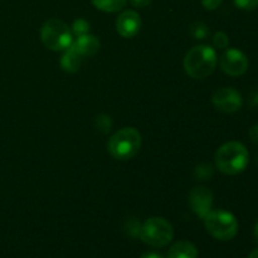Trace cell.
Instances as JSON below:
<instances>
[{
  "instance_id": "obj_9",
  "label": "cell",
  "mask_w": 258,
  "mask_h": 258,
  "mask_svg": "<svg viewBox=\"0 0 258 258\" xmlns=\"http://www.w3.org/2000/svg\"><path fill=\"white\" fill-rule=\"evenodd\" d=\"M189 204H190L194 213L199 218L204 219L207 214L212 211L213 194L206 186H196L189 193Z\"/></svg>"
},
{
  "instance_id": "obj_20",
  "label": "cell",
  "mask_w": 258,
  "mask_h": 258,
  "mask_svg": "<svg viewBox=\"0 0 258 258\" xmlns=\"http://www.w3.org/2000/svg\"><path fill=\"white\" fill-rule=\"evenodd\" d=\"M97 122H98V128H105V131L110 130L111 127V118L107 117V116H100V117H97Z\"/></svg>"
},
{
  "instance_id": "obj_26",
  "label": "cell",
  "mask_w": 258,
  "mask_h": 258,
  "mask_svg": "<svg viewBox=\"0 0 258 258\" xmlns=\"http://www.w3.org/2000/svg\"><path fill=\"white\" fill-rule=\"evenodd\" d=\"M247 258H258V248L253 249V251H252L251 253H249V256L247 257Z\"/></svg>"
},
{
  "instance_id": "obj_3",
  "label": "cell",
  "mask_w": 258,
  "mask_h": 258,
  "mask_svg": "<svg viewBox=\"0 0 258 258\" xmlns=\"http://www.w3.org/2000/svg\"><path fill=\"white\" fill-rule=\"evenodd\" d=\"M141 144L143 139L138 128L123 127L111 136L107 149L116 160H128L140 151Z\"/></svg>"
},
{
  "instance_id": "obj_14",
  "label": "cell",
  "mask_w": 258,
  "mask_h": 258,
  "mask_svg": "<svg viewBox=\"0 0 258 258\" xmlns=\"http://www.w3.org/2000/svg\"><path fill=\"white\" fill-rule=\"evenodd\" d=\"M91 2L101 12L116 13L125 8L127 0H91Z\"/></svg>"
},
{
  "instance_id": "obj_1",
  "label": "cell",
  "mask_w": 258,
  "mask_h": 258,
  "mask_svg": "<svg viewBox=\"0 0 258 258\" xmlns=\"http://www.w3.org/2000/svg\"><path fill=\"white\" fill-rule=\"evenodd\" d=\"M214 163L221 173L237 175L246 170L249 163V153L239 141H229L217 150Z\"/></svg>"
},
{
  "instance_id": "obj_24",
  "label": "cell",
  "mask_w": 258,
  "mask_h": 258,
  "mask_svg": "<svg viewBox=\"0 0 258 258\" xmlns=\"http://www.w3.org/2000/svg\"><path fill=\"white\" fill-rule=\"evenodd\" d=\"M153 0H130L131 5L135 8H146L151 4Z\"/></svg>"
},
{
  "instance_id": "obj_8",
  "label": "cell",
  "mask_w": 258,
  "mask_h": 258,
  "mask_svg": "<svg viewBox=\"0 0 258 258\" xmlns=\"http://www.w3.org/2000/svg\"><path fill=\"white\" fill-rule=\"evenodd\" d=\"M212 102L214 107L221 112L234 113L241 110L243 100H242L241 93L236 88L222 87L213 93Z\"/></svg>"
},
{
  "instance_id": "obj_2",
  "label": "cell",
  "mask_w": 258,
  "mask_h": 258,
  "mask_svg": "<svg viewBox=\"0 0 258 258\" xmlns=\"http://www.w3.org/2000/svg\"><path fill=\"white\" fill-rule=\"evenodd\" d=\"M218 63L216 50L209 45H196L184 57V70L194 80H204L214 72Z\"/></svg>"
},
{
  "instance_id": "obj_17",
  "label": "cell",
  "mask_w": 258,
  "mask_h": 258,
  "mask_svg": "<svg viewBox=\"0 0 258 258\" xmlns=\"http://www.w3.org/2000/svg\"><path fill=\"white\" fill-rule=\"evenodd\" d=\"M72 33L76 37H81L90 32V23L85 19H76L72 25Z\"/></svg>"
},
{
  "instance_id": "obj_10",
  "label": "cell",
  "mask_w": 258,
  "mask_h": 258,
  "mask_svg": "<svg viewBox=\"0 0 258 258\" xmlns=\"http://www.w3.org/2000/svg\"><path fill=\"white\" fill-rule=\"evenodd\" d=\"M141 29V17L135 10H125L116 19V30L122 38H134Z\"/></svg>"
},
{
  "instance_id": "obj_13",
  "label": "cell",
  "mask_w": 258,
  "mask_h": 258,
  "mask_svg": "<svg viewBox=\"0 0 258 258\" xmlns=\"http://www.w3.org/2000/svg\"><path fill=\"white\" fill-rule=\"evenodd\" d=\"M168 254V258H197L198 249L191 242L179 241L170 247Z\"/></svg>"
},
{
  "instance_id": "obj_18",
  "label": "cell",
  "mask_w": 258,
  "mask_h": 258,
  "mask_svg": "<svg viewBox=\"0 0 258 258\" xmlns=\"http://www.w3.org/2000/svg\"><path fill=\"white\" fill-rule=\"evenodd\" d=\"M213 44L218 49H226L229 45L228 35L223 32H217L213 37Z\"/></svg>"
},
{
  "instance_id": "obj_15",
  "label": "cell",
  "mask_w": 258,
  "mask_h": 258,
  "mask_svg": "<svg viewBox=\"0 0 258 258\" xmlns=\"http://www.w3.org/2000/svg\"><path fill=\"white\" fill-rule=\"evenodd\" d=\"M189 32H190L191 37H193L194 39H198V40L207 39L209 33H211L209 32L208 25H207L204 22H194L193 24L190 25V28H189Z\"/></svg>"
},
{
  "instance_id": "obj_28",
  "label": "cell",
  "mask_w": 258,
  "mask_h": 258,
  "mask_svg": "<svg viewBox=\"0 0 258 258\" xmlns=\"http://www.w3.org/2000/svg\"><path fill=\"white\" fill-rule=\"evenodd\" d=\"M257 164H258V156H257Z\"/></svg>"
},
{
  "instance_id": "obj_19",
  "label": "cell",
  "mask_w": 258,
  "mask_h": 258,
  "mask_svg": "<svg viewBox=\"0 0 258 258\" xmlns=\"http://www.w3.org/2000/svg\"><path fill=\"white\" fill-rule=\"evenodd\" d=\"M234 4L238 9L252 12L258 8V0H234Z\"/></svg>"
},
{
  "instance_id": "obj_27",
  "label": "cell",
  "mask_w": 258,
  "mask_h": 258,
  "mask_svg": "<svg viewBox=\"0 0 258 258\" xmlns=\"http://www.w3.org/2000/svg\"><path fill=\"white\" fill-rule=\"evenodd\" d=\"M254 236H256V238H257V241H258V222H257L256 227H254Z\"/></svg>"
},
{
  "instance_id": "obj_25",
  "label": "cell",
  "mask_w": 258,
  "mask_h": 258,
  "mask_svg": "<svg viewBox=\"0 0 258 258\" xmlns=\"http://www.w3.org/2000/svg\"><path fill=\"white\" fill-rule=\"evenodd\" d=\"M141 258H164L163 256L158 253H154V252H148V253H144Z\"/></svg>"
},
{
  "instance_id": "obj_5",
  "label": "cell",
  "mask_w": 258,
  "mask_h": 258,
  "mask_svg": "<svg viewBox=\"0 0 258 258\" xmlns=\"http://www.w3.org/2000/svg\"><path fill=\"white\" fill-rule=\"evenodd\" d=\"M42 42L48 49L60 52L66 50L73 43V33L64 22L59 19L47 20L40 29Z\"/></svg>"
},
{
  "instance_id": "obj_4",
  "label": "cell",
  "mask_w": 258,
  "mask_h": 258,
  "mask_svg": "<svg viewBox=\"0 0 258 258\" xmlns=\"http://www.w3.org/2000/svg\"><path fill=\"white\" fill-rule=\"evenodd\" d=\"M207 231L219 241H231L238 233V222L229 212L218 209L211 211L204 218Z\"/></svg>"
},
{
  "instance_id": "obj_23",
  "label": "cell",
  "mask_w": 258,
  "mask_h": 258,
  "mask_svg": "<svg viewBox=\"0 0 258 258\" xmlns=\"http://www.w3.org/2000/svg\"><path fill=\"white\" fill-rule=\"evenodd\" d=\"M249 139H251V141L254 145L258 146V125H254L251 127V130H249Z\"/></svg>"
},
{
  "instance_id": "obj_22",
  "label": "cell",
  "mask_w": 258,
  "mask_h": 258,
  "mask_svg": "<svg viewBox=\"0 0 258 258\" xmlns=\"http://www.w3.org/2000/svg\"><path fill=\"white\" fill-rule=\"evenodd\" d=\"M248 98H249V103H251V106L257 107L258 106V87H254L253 90L251 91Z\"/></svg>"
},
{
  "instance_id": "obj_12",
  "label": "cell",
  "mask_w": 258,
  "mask_h": 258,
  "mask_svg": "<svg viewBox=\"0 0 258 258\" xmlns=\"http://www.w3.org/2000/svg\"><path fill=\"white\" fill-rule=\"evenodd\" d=\"M82 62V55L76 49L75 44H71L64 50V54L60 58V68L67 73H76L81 67Z\"/></svg>"
},
{
  "instance_id": "obj_11",
  "label": "cell",
  "mask_w": 258,
  "mask_h": 258,
  "mask_svg": "<svg viewBox=\"0 0 258 258\" xmlns=\"http://www.w3.org/2000/svg\"><path fill=\"white\" fill-rule=\"evenodd\" d=\"M73 44H75L78 53L82 55V58L92 57V55H95L100 50L101 47L98 38H96L95 35L88 34V33L85 35H81V37H77V40Z\"/></svg>"
},
{
  "instance_id": "obj_16",
  "label": "cell",
  "mask_w": 258,
  "mask_h": 258,
  "mask_svg": "<svg viewBox=\"0 0 258 258\" xmlns=\"http://www.w3.org/2000/svg\"><path fill=\"white\" fill-rule=\"evenodd\" d=\"M194 175H196L197 180H209L212 178V175H213V168L209 164H201V165H198L196 168Z\"/></svg>"
},
{
  "instance_id": "obj_7",
  "label": "cell",
  "mask_w": 258,
  "mask_h": 258,
  "mask_svg": "<svg viewBox=\"0 0 258 258\" xmlns=\"http://www.w3.org/2000/svg\"><path fill=\"white\" fill-rule=\"evenodd\" d=\"M219 66L226 75L231 77H239L243 76L248 70V58L236 48H229L219 58Z\"/></svg>"
},
{
  "instance_id": "obj_6",
  "label": "cell",
  "mask_w": 258,
  "mask_h": 258,
  "mask_svg": "<svg viewBox=\"0 0 258 258\" xmlns=\"http://www.w3.org/2000/svg\"><path fill=\"white\" fill-rule=\"evenodd\" d=\"M140 238L151 247H165L173 241L174 228L169 221L163 217H151L140 228Z\"/></svg>"
},
{
  "instance_id": "obj_21",
  "label": "cell",
  "mask_w": 258,
  "mask_h": 258,
  "mask_svg": "<svg viewBox=\"0 0 258 258\" xmlns=\"http://www.w3.org/2000/svg\"><path fill=\"white\" fill-rule=\"evenodd\" d=\"M202 4L207 10H216L221 7L222 0H202Z\"/></svg>"
}]
</instances>
